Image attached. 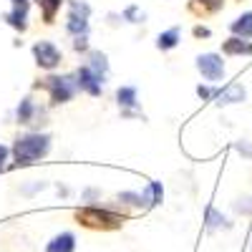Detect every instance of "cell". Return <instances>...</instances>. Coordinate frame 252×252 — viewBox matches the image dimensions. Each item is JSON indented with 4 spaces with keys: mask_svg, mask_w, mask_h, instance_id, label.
Masks as SVG:
<instances>
[{
    "mask_svg": "<svg viewBox=\"0 0 252 252\" xmlns=\"http://www.w3.org/2000/svg\"><path fill=\"white\" fill-rule=\"evenodd\" d=\"M161 197H164L161 182H149L146 192L141 194V202H144V207H154V204H161Z\"/></svg>",
    "mask_w": 252,
    "mask_h": 252,
    "instance_id": "4fadbf2b",
    "label": "cell"
},
{
    "mask_svg": "<svg viewBox=\"0 0 252 252\" xmlns=\"http://www.w3.org/2000/svg\"><path fill=\"white\" fill-rule=\"evenodd\" d=\"M237 149H240V152H242L245 157H252V146H250V144H245V141H240V144H237Z\"/></svg>",
    "mask_w": 252,
    "mask_h": 252,
    "instance_id": "d4e9b609",
    "label": "cell"
},
{
    "mask_svg": "<svg viewBox=\"0 0 252 252\" xmlns=\"http://www.w3.org/2000/svg\"><path fill=\"white\" fill-rule=\"evenodd\" d=\"M222 51H224L227 56H250V53H252V43H247V40H242V38L235 35V38L224 40Z\"/></svg>",
    "mask_w": 252,
    "mask_h": 252,
    "instance_id": "30bf717a",
    "label": "cell"
},
{
    "mask_svg": "<svg viewBox=\"0 0 252 252\" xmlns=\"http://www.w3.org/2000/svg\"><path fill=\"white\" fill-rule=\"evenodd\" d=\"M89 68L103 81V76H106V71H109V61H106V56H103L101 51H91V53H89Z\"/></svg>",
    "mask_w": 252,
    "mask_h": 252,
    "instance_id": "7c38bea8",
    "label": "cell"
},
{
    "mask_svg": "<svg viewBox=\"0 0 252 252\" xmlns=\"http://www.w3.org/2000/svg\"><path fill=\"white\" fill-rule=\"evenodd\" d=\"M78 222H83L86 227H103V229H116L124 224V217L106 212V209H98V207H86V209H78L76 212Z\"/></svg>",
    "mask_w": 252,
    "mask_h": 252,
    "instance_id": "7a4b0ae2",
    "label": "cell"
},
{
    "mask_svg": "<svg viewBox=\"0 0 252 252\" xmlns=\"http://www.w3.org/2000/svg\"><path fill=\"white\" fill-rule=\"evenodd\" d=\"M15 3H28V0H13V5H15Z\"/></svg>",
    "mask_w": 252,
    "mask_h": 252,
    "instance_id": "f1b7e54d",
    "label": "cell"
},
{
    "mask_svg": "<svg viewBox=\"0 0 252 252\" xmlns=\"http://www.w3.org/2000/svg\"><path fill=\"white\" fill-rule=\"evenodd\" d=\"M124 18L129 20V23H139V20H144V13H139V8H126Z\"/></svg>",
    "mask_w": 252,
    "mask_h": 252,
    "instance_id": "7402d4cb",
    "label": "cell"
},
{
    "mask_svg": "<svg viewBox=\"0 0 252 252\" xmlns=\"http://www.w3.org/2000/svg\"><path fill=\"white\" fill-rule=\"evenodd\" d=\"M5 161H8V146H3V144H0V169L5 166Z\"/></svg>",
    "mask_w": 252,
    "mask_h": 252,
    "instance_id": "cb8c5ba5",
    "label": "cell"
},
{
    "mask_svg": "<svg viewBox=\"0 0 252 252\" xmlns=\"http://www.w3.org/2000/svg\"><path fill=\"white\" fill-rule=\"evenodd\" d=\"M237 38H252V10L250 13H242L237 20H232V26H229Z\"/></svg>",
    "mask_w": 252,
    "mask_h": 252,
    "instance_id": "8fae6325",
    "label": "cell"
},
{
    "mask_svg": "<svg viewBox=\"0 0 252 252\" xmlns=\"http://www.w3.org/2000/svg\"><path fill=\"white\" fill-rule=\"evenodd\" d=\"M119 202H126V204H131V207H144L141 194H134V192H121L119 194Z\"/></svg>",
    "mask_w": 252,
    "mask_h": 252,
    "instance_id": "ffe728a7",
    "label": "cell"
},
{
    "mask_svg": "<svg viewBox=\"0 0 252 252\" xmlns=\"http://www.w3.org/2000/svg\"><path fill=\"white\" fill-rule=\"evenodd\" d=\"M73 48H76V51H86V48H89V43H86V35H76V40H73Z\"/></svg>",
    "mask_w": 252,
    "mask_h": 252,
    "instance_id": "603a6c76",
    "label": "cell"
},
{
    "mask_svg": "<svg viewBox=\"0 0 252 252\" xmlns=\"http://www.w3.org/2000/svg\"><path fill=\"white\" fill-rule=\"evenodd\" d=\"M177 43H179V28H169V31L159 33V38H157V48L159 51H172Z\"/></svg>",
    "mask_w": 252,
    "mask_h": 252,
    "instance_id": "9a60e30c",
    "label": "cell"
},
{
    "mask_svg": "<svg viewBox=\"0 0 252 252\" xmlns=\"http://www.w3.org/2000/svg\"><path fill=\"white\" fill-rule=\"evenodd\" d=\"M194 35H197V38H207V35H209V31H207V28H202V26H197V28H194Z\"/></svg>",
    "mask_w": 252,
    "mask_h": 252,
    "instance_id": "484cf974",
    "label": "cell"
},
{
    "mask_svg": "<svg viewBox=\"0 0 252 252\" xmlns=\"http://www.w3.org/2000/svg\"><path fill=\"white\" fill-rule=\"evenodd\" d=\"M194 3L202 5L204 10H209V13H215V10H220L224 5V0H194Z\"/></svg>",
    "mask_w": 252,
    "mask_h": 252,
    "instance_id": "44dd1931",
    "label": "cell"
},
{
    "mask_svg": "<svg viewBox=\"0 0 252 252\" xmlns=\"http://www.w3.org/2000/svg\"><path fill=\"white\" fill-rule=\"evenodd\" d=\"M222 224H224V227H229V224H227V220H224V215H220L217 209L209 207V209H207V227H209V229H215V227H222Z\"/></svg>",
    "mask_w": 252,
    "mask_h": 252,
    "instance_id": "d6986e66",
    "label": "cell"
},
{
    "mask_svg": "<svg viewBox=\"0 0 252 252\" xmlns=\"http://www.w3.org/2000/svg\"><path fill=\"white\" fill-rule=\"evenodd\" d=\"M61 3H63V0H38L40 10H43V20H46V23H53L56 13L61 10Z\"/></svg>",
    "mask_w": 252,
    "mask_h": 252,
    "instance_id": "e0dca14e",
    "label": "cell"
},
{
    "mask_svg": "<svg viewBox=\"0 0 252 252\" xmlns=\"http://www.w3.org/2000/svg\"><path fill=\"white\" fill-rule=\"evenodd\" d=\"M33 111H35L33 101H31V98H23V101H20V106H18V111H15V116H18V124H31V119H33Z\"/></svg>",
    "mask_w": 252,
    "mask_h": 252,
    "instance_id": "ac0fdd59",
    "label": "cell"
},
{
    "mask_svg": "<svg viewBox=\"0 0 252 252\" xmlns=\"http://www.w3.org/2000/svg\"><path fill=\"white\" fill-rule=\"evenodd\" d=\"M73 250H76V237L71 232H61L46 245V252H73Z\"/></svg>",
    "mask_w": 252,
    "mask_h": 252,
    "instance_id": "ba28073f",
    "label": "cell"
},
{
    "mask_svg": "<svg viewBox=\"0 0 252 252\" xmlns=\"http://www.w3.org/2000/svg\"><path fill=\"white\" fill-rule=\"evenodd\" d=\"M66 28H68V33H73V35H86V31H89V15L71 13Z\"/></svg>",
    "mask_w": 252,
    "mask_h": 252,
    "instance_id": "5bb4252c",
    "label": "cell"
},
{
    "mask_svg": "<svg viewBox=\"0 0 252 252\" xmlns=\"http://www.w3.org/2000/svg\"><path fill=\"white\" fill-rule=\"evenodd\" d=\"M33 56H35V63L40 68H56L58 63H61V51L51 43V40H38V43L33 46Z\"/></svg>",
    "mask_w": 252,
    "mask_h": 252,
    "instance_id": "5b68a950",
    "label": "cell"
},
{
    "mask_svg": "<svg viewBox=\"0 0 252 252\" xmlns=\"http://www.w3.org/2000/svg\"><path fill=\"white\" fill-rule=\"evenodd\" d=\"M245 101V89L240 86V83H229L227 89H222L217 94V103L222 106V103H240Z\"/></svg>",
    "mask_w": 252,
    "mask_h": 252,
    "instance_id": "9c48e42d",
    "label": "cell"
},
{
    "mask_svg": "<svg viewBox=\"0 0 252 252\" xmlns=\"http://www.w3.org/2000/svg\"><path fill=\"white\" fill-rule=\"evenodd\" d=\"M197 94H199L202 98H209V96H212V91H209L207 86H199V89H197Z\"/></svg>",
    "mask_w": 252,
    "mask_h": 252,
    "instance_id": "4316f807",
    "label": "cell"
},
{
    "mask_svg": "<svg viewBox=\"0 0 252 252\" xmlns=\"http://www.w3.org/2000/svg\"><path fill=\"white\" fill-rule=\"evenodd\" d=\"M116 98H119V106L134 109V106H136V89H134V86H121V89L116 91Z\"/></svg>",
    "mask_w": 252,
    "mask_h": 252,
    "instance_id": "2e32d148",
    "label": "cell"
},
{
    "mask_svg": "<svg viewBox=\"0 0 252 252\" xmlns=\"http://www.w3.org/2000/svg\"><path fill=\"white\" fill-rule=\"evenodd\" d=\"M197 71L202 73V78H207L209 83H217L224 76V61L217 53H202L197 58Z\"/></svg>",
    "mask_w": 252,
    "mask_h": 252,
    "instance_id": "3957f363",
    "label": "cell"
},
{
    "mask_svg": "<svg viewBox=\"0 0 252 252\" xmlns=\"http://www.w3.org/2000/svg\"><path fill=\"white\" fill-rule=\"evenodd\" d=\"M26 18H28V3H15V5H13V10H10V13H5V23H8V26H13L15 31L23 33V31L28 28Z\"/></svg>",
    "mask_w": 252,
    "mask_h": 252,
    "instance_id": "52a82bcc",
    "label": "cell"
},
{
    "mask_svg": "<svg viewBox=\"0 0 252 252\" xmlns=\"http://www.w3.org/2000/svg\"><path fill=\"white\" fill-rule=\"evenodd\" d=\"M51 149V136L48 134H26V136H20L13 146V157L20 166H28L33 164L35 159L40 157H46Z\"/></svg>",
    "mask_w": 252,
    "mask_h": 252,
    "instance_id": "6da1fadb",
    "label": "cell"
},
{
    "mask_svg": "<svg viewBox=\"0 0 252 252\" xmlns=\"http://www.w3.org/2000/svg\"><path fill=\"white\" fill-rule=\"evenodd\" d=\"M46 86H48V91H51V101H53V103H66V101H71V96H73V91H76L73 81H71L68 76H51V78H46Z\"/></svg>",
    "mask_w": 252,
    "mask_h": 252,
    "instance_id": "277c9868",
    "label": "cell"
},
{
    "mask_svg": "<svg viewBox=\"0 0 252 252\" xmlns=\"http://www.w3.org/2000/svg\"><path fill=\"white\" fill-rule=\"evenodd\" d=\"M96 194H98V192H96V189H89V192H86V194H83V197H86V199H96Z\"/></svg>",
    "mask_w": 252,
    "mask_h": 252,
    "instance_id": "83f0119b",
    "label": "cell"
},
{
    "mask_svg": "<svg viewBox=\"0 0 252 252\" xmlns=\"http://www.w3.org/2000/svg\"><path fill=\"white\" fill-rule=\"evenodd\" d=\"M76 78H78V81H76V86H78L81 91H86V94H91V96H101V91H103V89H101V83H103V81H101L89 66L78 68Z\"/></svg>",
    "mask_w": 252,
    "mask_h": 252,
    "instance_id": "8992f818",
    "label": "cell"
}]
</instances>
